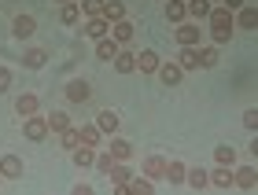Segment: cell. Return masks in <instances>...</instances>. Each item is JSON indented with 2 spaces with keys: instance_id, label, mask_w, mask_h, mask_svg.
I'll use <instances>...</instances> for the list:
<instances>
[{
  "instance_id": "1",
  "label": "cell",
  "mask_w": 258,
  "mask_h": 195,
  "mask_svg": "<svg viewBox=\"0 0 258 195\" xmlns=\"http://www.w3.org/2000/svg\"><path fill=\"white\" fill-rule=\"evenodd\" d=\"M207 26H210V37H214V44H225V41L236 37V22H232V11H229V8H210Z\"/></svg>"
},
{
  "instance_id": "2",
  "label": "cell",
  "mask_w": 258,
  "mask_h": 195,
  "mask_svg": "<svg viewBox=\"0 0 258 195\" xmlns=\"http://www.w3.org/2000/svg\"><path fill=\"white\" fill-rule=\"evenodd\" d=\"M22 133H26V140H30V144H41L44 136L52 133V129H48V118H41V114H30V118L22 122Z\"/></svg>"
},
{
  "instance_id": "3",
  "label": "cell",
  "mask_w": 258,
  "mask_h": 195,
  "mask_svg": "<svg viewBox=\"0 0 258 195\" xmlns=\"http://www.w3.org/2000/svg\"><path fill=\"white\" fill-rule=\"evenodd\" d=\"M177 48H199L203 44V30L199 26H192V22H177Z\"/></svg>"
},
{
  "instance_id": "4",
  "label": "cell",
  "mask_w": 258,
  "mask_h": 195,
  "mask_svg": "<svg viewBox=\"0 0 258 195\" xmlns=\"http://www.w3.org/2000/svg\"><path fill=\"white\" fill-rule=\"evenodd\" d=\"M254 162H243V166H232V188H240V191H254Z\"/></svg>"
},
{
  "instance_id": "5",
  "label": "cell",
  "mask_w": 258,
  "mask_h": 195,
  "mask_svg": "<svg viewBox=\"0 0 258 195\" xmlns=\"http://www.w3.org/2000/svg\"><path fill=\"white\" fill-rule=\"evenodd\" d=\"M33 33H37V19H33V15H15V19H11V37L30 41Z\"/></svg>"
},
{
  "instance_id": "6",
  "label": "cell",
  "mask_w": 258,
  "mask_h": 195,
  "mask_svg": "<svg viewBox=\"0 0 258 195\" xmlns=\"http://www.w3.org/2000/svg\"><path fill=\"white\" fill-rule=\"evenodd\" d=\"M107 37H111L114 44H118V48H125V44H129V41L137 37V30H133V22H129V19H122V22H111Z\"/></svg>"
},
{
  "instance_id": "7",
  "label": "cell",
  "mask_w": 258,
  "mask_h": 195,
  "mask_svg": "<svg viewBox=\"0 0 258 195\" xmlns=\"http://www.w3.org/2000/svg\"><path fill=\"white\" fill-rule=\"evenodd\" d=\"M155 74H159V81L166 85V88H177V85L184 81V70H181L177 63H159V70H155Z\"/></svg>"
},
{
  "instance_id": "8",
  "label": "cell",
  "mask_w": 258,
  "mask_h": 195,
  "mask_svg": "<svg viewBox=\"0 0 258 195\" xmlns=\"http://www.w3.org/2000/svg\"><path fill=\"white\" fill-rule=\"evenodd\" d=\"M63 92H67V100H70V103H89L92 88H89V81H85V77H74V81H67V88H63Z\"/></svg>"
},
{
  "instance_id": "9",
  "label": "cell",
  "mask_w": 258,
  "mask_h": 195,
  "mask_svg": "<svg viewBox=\"0 0 258 195\" xmlns=\"http://www.w3.org/2000/svg\"><path fill=\"white\" fill-rule=\"evenodd\" d=\"M107 177H111V188H114V195H129V191H125V184H129V177H133V173H129V166H125V162H114Z\"/></svg>"
},
{
  "instance_id": "10",
  "label": "cell",
  "mask_w": 258,
  "mask_h": 195,
  "mask_svg": "<svg viewBox=\"0 0 258 195\" xmlns=\"http://www.w3.org/2000/svg\"><path fill=\"white\" fill-rule=\"evenodd\" d=\"M118 125H122L118 111H100V114H96V129H100L103 136H114V133H118Z\"/></svg>"
},
{
  "instance_id": "11",
  "label": "cell",
  "mask_w": 258,
  "mask_h": 195,
  "mask_svg": "<svg viewBox=\"0 0 258 195\" xmlns=\"http://www.w3.org/2000/svg\"><path fill=\"white\" fill-rule=\"evenodd\" d=\"M207 180H210L218 191H229V188H232V166H214V169L207 173Z\"/></svg>"
},
{
  "instance_id": "12",
  "label": "cell",
  "mask_w": 258,
  "mask_h": 195,
  "mask_svg": "<svg viewBox=\"0 0 258 195\" xmlns=\"http://www.w3.org/2000/svg\"><path fill=\"white\" fill-rule=\"evenodd\" d=\"M0 177H4V180L22 177V158L19 155H0Z\"/></svg>"
},
{
  "instance_id": "13",
  "label": "cell",
  "mask_w": 258,
  "mask_h": 195,
  "mask_svg": "<svg viewBox=\"0 0 258 195\" xmlns=\"http://www.w3.org/2000/svg\"><path fill=\"white\" fill-rule=\"evenodd\" d=\"M111 63H114L118 74H137V52H129V48H118V55Z\"/></svg>"
},
{
  "instance_id": "14",
  "label": "cell",
  "mask_w": 258,
  "mask_h": 195,
  "mask_svg": "<svg viewBox=\"0 0 258 195\" xmlns=\"http://www.w3.org/2000/svg\"><path fill=\"white\" fill-rule=\"evenodd\" d=\"M196 59H199V70H210V66H218V44H199L196 48Z\"/></svg>"
},
{
  "instance_id": "15",
  "label": "cell",
  "mask_w": 258,
  "mask_h": 195,
  "mask_svg": "<svg viewBox=\"0 0 258 195\" xmlns=\"http://www.w3.org/2000/svg\"><path fill=\"white\" fill-rule=\"evenodd\" d=\"M159 52H151V48H144V52H137V70L140 74H155L159 70Z\"/></svg>"
},
{
  "instance_id": "16",
  "label": "cell",
  "mask_w": 258,
  "mask_h": 195,
  "mask_svg": "<svg viewBox=\"0 0 258 195\" xmlns=\"http://www.w3.org/2000/svg\"><path fill=\"white\" fill-rule=\"evenodd\" d=\"M144 177L162 180V177H166V158H162V155H148L144 158Z\"/></svg>"
},
{
  "instance_id": "17",
  "label": "cell",
  "mask_w": 258,
  "mask_h": 195,
  "mask_svg": "<svg viewBox=\"0 0 258 195\" xmlns=\"http://www.w3.org/2000/svg\"><path fill=\"white\" fill-rule=\"evenodd\" d=\"M37 111H41V100L33 96V92H22L15 100V114H22V118H30V114H37Z\"/></svg>"
},
{
  "instance_id": "18",
  "label": "cell",
  "mask_w": 258,
  "mask_h": 195,
  "mask_svg": "<svg viewBox=\"0 0 258 195\" xmlns=\"http://www.w3.org/2000/svg\"><path fill=\"white\" fill-rule=\"evenodd\" d=\"M107 151H111L114 158H118V162H129V155H133V144L122 140V136L114 133V136H111V144H107Z\"/></svg>"
},
{
  "instance_id": "19",
  "label": "cell",
  "mask_w": 258,
  "mask_h": 195,
  "mask_svg": "<svg viewBox=\"0 0 258 195\" xmlns=\"http://www.w3.org/2000/svg\"><path fill=\"white\" fill-rule=\"evenodd\" d=\"M232 22H236L240 30H247V33H251V30L258 26V15H254V8H247V4H243L240 11H232Z\"/></svg>"
},
{
  "instance_id": "20",
  "label": "cell",
  "mask_w": 258,
  "mask_h": 195,
  "mask_svg": "<svg viewBox=\"0 0 258 195\" xmlns=\"http://www.w3.org/2000/svg\"><path fill=\"white\" fill-rule=\"evenodd\" d=\"M184 184H188V188H196V191H207V184H210V180H207V169H184Z\"/></svg>"
},
{
  "instance_id": "21",
  "label": "cell",
  "mask_w": 258,
  "mask_h": 195,
  "mask_svg": "<svg viewBox=\"0 0 258 195\" xmlns=\"http://www.w3.org/2000/svg\"><path fill=\"white\" fill-rule=\"evenodd\" d=\"M74 166H81V169L96 166V151H92L89 144H78V147H74Z\"/></svg>"
},
{
  "instance_id": "22",
  "label": "cell",
  "mask_w": 258,
  "mask_h": 195,
  "mask_svg": "<svg viewBox=\"0 0 258 195\" xmlns=\"http://www.w3.org/2000/svg\"><path fill=\"white\" fill-rule=\"evenodd\" d=\"M173 63H177V66H181V70H184V74H188V70H199V59H196V48H177V59H173Z\"/></svg>"
},
{
  "instance_id": "23",
  "label": "cell",
  "mask_w": 258,
  "mask_h": 195,
  "mask_svg": "<svg viewBox=\"0 0 258 195\" xmlns=\"http://www.w3.org/2000/svg\"><path fill=\"white\" fill-rule=\"evenodd\" d=\"M22 63H26L30 70H41V66L48 63V52H44V48H26V55H22Z\"/></svg>"
},
{
  "instance_id": "24",
  "label": "cell",
  "mask_w": 258,
  "mask_h": 195,
  "mask_svg": "<svg viewBox=\"0 0 258 195\" xmlns=\"http://www.w3.org/2000/svg\"><path fill=\"white\" fill-rule=\"evenodd\" d=\"M214 166H236V147H229V144L214 147Z\"/></svg>"
},
{
  "instance_id": "25",
  "label": "cell",
  "mask_w": 258,
  "mask_h": 195,
  "mask_svg": "<svg viewBox=\"0 0 258 195\" xmlns=\"http://www.w3.org/2000/svg\"><path fill=\"white\" fill-rule=\"evenodd\" d=\"M107 30H111V22H107V19H103V15H100V19H89V26H85V33H89V37H92V41H100V37H107Z\"/></svg>"
},
{
  "instance_id": "26",
  "label": "cell",
  "mask_w": 258,
  "mask_h": 195,
  "mask_svg": "<svg viewBox=\"0 0 258 195\" xmlns=\"http://www.w3.org/2000/svg\"><path fill=\"white\" fill-rule=\"evenodd\" d=\"M210 8H214L210 0H184V11H188L192 19H207V15H210Z\"/></svg>"
},
{
  "instance_id": "27",
  "label": "cell",
  "mask_w": 258,
  "mask_h": 195,
  "mask_svg": "<svg viewBox=\"0 0 258 195\" xmlns=\"http://www.w3.org/2000/svg\"><path fill=\"white\" fill-rule=\"evenodd\" d=\"M166 19L173 22V26L188 19V11H184V0H166Z\"/></svg>"
},
{
  "instance_id": "28",
  "label": "cell",
  "mask_w": 258,
  "mask_h": 195,
  "mask_svg": "<svg viewBox=\"0 0 258 195\" xmlns=\"http://www.w3.org/2000/svg\"><path fill=\"white\" fill-rule=\"evenodd\" d=\"M103 19L107 22H122L125 19V4L122 0H107V4H103Z\"/></svg>"
},
{
  "instance_id": "29",
  "label": "cell",
  "mask_w": 258,
  "mask_h": 195,
  "mask_svg": "<svg viewBox=\"0 0 258 195\" xmlns=\"http://www.w3.org/2000/svg\"><path fill=\"white\" fill-rule=\"evenodd\" d=\"M114 55H118V44L111 37H100L96 41V59H114Z\"/></svg>"
},
{
  "instance_id": "30",
  "label": "cell",
  "mask_w": 258,
  "mask_h": 195,
  "mask_svg": "<svg viewBox=\"0 0 258 195\" xmlns=\"http://www.w3.org/2000/svg\"><path fill=\"white\" fill-rule=\"evenodd\" d=\"M125 191H133V195H151V191H155V180H151V177H144V180H133V177H129Z\"/></svg>"
},
{
  "instance_id": "31",
  "label": "cell",
  "mask_w": 258,
  "mask_h": 195,
  "mask_svg": "<svg viewBox=\"0 0 258 195\" xmlns=\"http://www.w3.org/2000/svg\"><path fill=\"white\" fill-rule=\"evenodd\" d=\"M78 136H81V144H89V147H96L103 133L96 129V122H92V125H81V129H78Z\"/></svg>"
},
{
  "instance_id": "32",
  "label": "cell",
  "mask_w": 258,
  "mask_h": 195,
  "mask_svg": "<svg viewBox=\"0 0 258 195\" xmlns=\"http://www.w3.org/2000/svg\"><path fill=\"white\" fill-rule=\"evenodd\" d=\"M103 4H107V0H81V15H89V19H100L103 15Z\"/></svg>"
},
{
  "instance_id": "33",
  "label": "cell",
  "mask_w": 258,
  "mask_h": 195,
  "mask_svg": "<svg viewBox=\"0 0 258 195\" xmlns=\"http://www.w3.org/2000/svg\"><path fill=\"white\" fill-rule=\"evenodd\" d=\"M184 169H188L184 162H166V177H162V180H173V184H184Z\"/></svg>"
},
{
  "instance_id": "34",
  "label": "cell",
  "mask_w": 258,
  "mask_h": 195,
  "mask_svg": "<svg viewBox=\"0 0 258 195\" xmlns=\"http://www.w3.org/2000/svg\"><path fill=\"white\" fill-rule=\"evenodd\" d=\"M59 144H63V151H74V147L81 144V136H78V129H74V125H70V129H63V133H59Z\"/></svg>"
},
{
  "instance_id": "35",
  "label": "cell",
  "mask_w": 258,
  "mask_h": 195,
  "mask_svg": "<svg viewBox=\"0 0 258 195\" xmlns=\"http://www.w3.org/2000/svg\"><path fill=\"white\" fill-rule=\"evenodd\" d=\"M48 129H52V133H63V129H70V118H67L63 111H52V114H48Z\"/></svg>"
},
{
  "instance_id": "36",
  "label": "cell",
  "mask_w": 258,
  "mask_h": 195,
  "mask_svg": "<svg viewBox=\"0 0 258 195\" xmlns=\"http://www.w3.org/2000/svg\"><path fill=\"white\" fill-rule=\"evenodd\" d=\"M59 19H63V26H74V22L81 19V8L78 4H63L59 8Z\"/></svg>"
},
{
  "instance_id": "37",
  "label": "cell",
  "mask_w": 258,
  "mask_h": 195,
  "mask_svg": "<svg viewBox=\"0 0 258 195\" xmlns=\"http://www.w3.org/2000/svg\"><path fill=\"white\" fill-rule=\"evenodd\" d=\"M114 162H118V158H114L111 151H100V155H96V169H100V173H111Z\"/></svg>"
},
{
  "instance_id": "38",
  "label": "cell",
  "mask_w": 258,
  "mask_h": 195,
  "mask_svg": "<svg viewBox=\"0 0 258 195\" xmlns=\"http://www.w3.org/2000/svg\"><path fill=\"white\" fill-rule=\"evenodd\" d=\"M243 129H247V133H254V129H258V111H254V107L243 111Z\"/></svg>"
},
{
  "instance_id": "39",
  "label": "cell",
  "mask_w": 258,
  "mask_h": 195,
  "mask_svg": "<svg viewBox=\"0 0 258 195\" xmlns=\"http://www.w3.org/2000/svg\"><path fill=\"white\" fill-rule=\"evenodd\" d=\"M8 88H11V70L0 66V92H8Z\"/></svg>"
},
{
  "instance_id": "40",
  "label": "cell",
  "mask_w": 258,
  "mask_h": 195,
  "mask_svg": "<svg viewBox=\"0 0 258 195\" xmlns=\"http://www.w3.org/2000/svg\"><path fill=\"white\" fill-rule=\"evenodd\" d=\"M243 4H247V0H221V8H229V11H240Z\"/></svg>"
},
{
  "instance_id": "41",
  "label": "cell",
  "mask_w": 258,
  "mask_h": 195,
  "mask_svg": "<svg viewBox=\"0 0 258 195\" xmlns=\"http://www.w3.org/2000/svg\"><path fill=\"white\" fill-rule=\"evenodd\" d=\"M55 4H74V0H55Z\"/></svg>"
},
{
  "instance_id": "42",
  "label": "cell",
  "mask_w": 258,
  "mask_h": 195,
  "mask_svg": "<svg viewBox=\"0 0 258 195\" xmlns=\"http://www.w3.org/2000/svg\"><path fill=\"white\" fill-rule=\"evenodd\" d=\"M0 184H4V177H0Z\"/></svg>"
},
{
  "instance_id": "43",
  "label": "cell",
  "mask_w": 258,
  "mask_h": 195,
  "mask_svg": "<svg viewBox=\"0 0 258 195\" xmlns=\"http://www.w3.org/2000/svg\"><path fill=\"white\" fill-rule=\"evenodd\" d=\"M210 4H214V0H210Z\"/></svg>"
}]
</instances>
